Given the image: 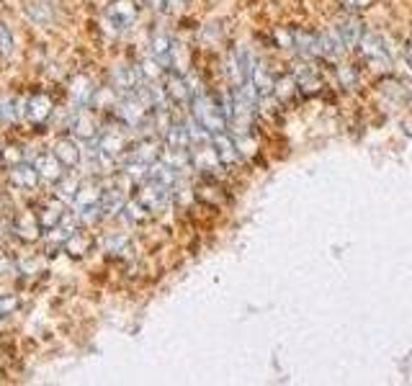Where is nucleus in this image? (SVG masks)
Wrapping results in <instances>:
<instances>
[{
    "mask_svg": "<svg viewBox=\"0 0 412 386\" xmlns=\"http://www.w3.org/2000/svg\"><path fill=\"white\" fill-rule=\"evenodd\" d=\"M8 181L10 185L19 188V191H34V188L41 183L39 170L34 167V163H26V160L8 167Z\"/></svg>",
    "mask_w": 412,
    "mask_h": 386,
    "instance_id": "9b49d317",
    "label": "nucleus"
},
{
    "mask_svg": "<svg viewBox=\"0 0 412 386\" xmlns=\"http://www.w3.org/2000/svg\"><path fill=\"white\" fill-rule=\"evenodd\" d=\"M340 80H343L348 88L356 85V75H353V70L348 68V65H345V68H340Z\"/></svg>",
    "mask_w": 412,
    "mask_h": 386,
    "instance_id": "e433bc0d",
    "label": "nucleus"
},
{
    "mask_svg": "<svg viewBox=\"0 0 412 386\" xmlns=\"http://www.w3.org/2000/svg\"><path fill=\"white\" fill-rule=\"evenodd\" d=\"M54 116V103L47 93H34V96L26 98V116L34 126H44Z\"/></svg>",
    "mask_w": 412,
    "mask_h": 386,
    "instance_id": "0eeeda50",
    "label": "nucleus"
},
{
    "mask_svg": "<svg viewBox=\"0 0 412 386\" xmlns=\"http://www.w3.org/2000/svg\"><path fill=\"white\" fill-rule=\"evenodd\" d=\"M338 34H340V39L345 41V47H348V49L358 47V44H361V39H363L361 21L353 19V16H348V19H345L340 26H338Z\"/></svg>",
    "mask_w": 412,
    "mask_h": 386,
    "instance_id": "393cba45",
    "label": "nucleus"
},
{
    "mask_svg": "<svg viewBox=\"0 0 412 386\" xmlns=\"http://www.w3.org/2000/svg\"><path fill=\"white\" fill-rule=\"evenodd\" d=\"M96 150H101L103 154L116 160V157H121V154L127 152V136H124V132L119 126H108L96 139Z\"/></svg>",
    "mask_w": 412,
    "mask_h": 386,
    "instance_id": "9d476101",
    "label": "nucleus"
},
{
    "mask_svg": "<svg viewBox=\"0 0 412 386\" xmlns=\"http://www.w3.org/2000/svg\"><path fill=\"white\" fill-rule=\"evenodd\" d=\"M176 52L178 47L170 34H155L152 41H150V57L155 59V62H160L165 70H170L176 65Z\"/></svg>",
    "mask_w": 412,
    "mask_h": 386,
    "instance_id": "1a4fd4ad",
    "label": "nucleus"
},
{
    "mask_svg": "<svg viewBox=\"0 0 412 386\" xmlns=\"http://www.w3.org/2000/svg\"><path fill=\"white\" fill-rule=\"evenodd\" d=\"M212 147H214L216 157L222 167H232V165L240 160V150L235 145V136L229 132H219V134H212Z\"/></svg>",
    "mask_w": 412,
    "mask_h": 386,
    "instance_id": "2eb2a0df",
    "label": "nucleus"
},
{
    "mask_svg": "<svg viewBox=\"0 0 412 386\" xmlns=\"http://www.w3.org/2000/svg\"><path fill=\"white\" fill-rule=\"evenodd\" d=\"M160 160L167 163L173 170L183 175L191 167V150H181V147H163V152H160Z\"/></svg>",
    "mask_w": 412,
    "mask_h": 386,
    "instance_id": "4be33fe9",
    "label": "nucleus"
},
{
    "mask_svg": "<svg viewBox=\"0 0 412 386\" xmlns=\"http://www.w3.org/2000/svg\"><path fill=\"white\" fill-rule=\"evenodd\" d=\"M291 47L302 57H314V54H320V37H314L309 31H296L294 37H291Z\"/></svg>",
    "mask_w": 412,
    "mask_h": 386,
    "instance_id": "a878e982",
    "label": "nucleus"
},
{
    "mask_svg": "<svg viewBox=\"0 0 412 386\" xmlns=\"http://www.w3.org/2000/svg\"><path fill=\"white\" fill-rule=\"evenodd\" d=\"M410 101H412V96H410Z\"/></svg>",
    "mask_w": 412,
    "mask_h": 386,
    "instance_id": "a19ab883",
    "label": "nucleus"
},
{
    "mask_svg": "<svg viewBox=\"0 0 412 386\" xmlns=\"http://www.w3.org/2000/svg\"><path fill=\"white\" fill-rule=\"evenodd\" d=\"M21 116H26V101H21V98H3L0 101V121L3 124H16Z\"/></svg>",
    "mask_w": 412,
    "mask_h": 386,
    "instance_id": "bb28decb",
    "label": "nucleus"
},
{
    "mask_svg": "<svg viewBox=\"0 0 412 386\" xmlns=\"http://www.w3.org/2000/svg\"><path fill=\"white\" fill-rule=\"evenodd\" d=\"M361 52H363V57L371 62L373 68H379V70H387L389 65H392V59H389V52H387V47H384V41L376 34H363V39H361Z\"/></svg>",
    "mask_w": 412,
    "mask_h": 386,
    "instance_id": "6e6552de",
    "label": "nucleus"
},
{
    "mask_svg": "<svg viewBox=\"0 0 412 386\" xmlns=\"http://www.w3.org/2000/svg\"><path fill=\"white\" fill-rule=\"evenodd\" d=\"M165 93H167V101H173L178 106H186L194 101V93H191V88H188V80L178 70H167L165 75Z\"/></svg>",
    "mask_w": 412,
    "mask_h": 386,
    "instance_id": "f8f14e48",
    "label": "nucleus"
},
{
    "mask_svg": "<svg viewBox=\"0 0 412 386\" xmlns=\"http://www.w3.org/2000/svg\"><path fill=\"white\" fill-rule=\"evenodd\" d=\"M147 216H150V212L137 201V199H129V201L124 203V219H127L129 224H142Z\"/></svg>",
    "mask_w": 412,
    "mask_h": 386,
    "instance_id": "cd10ccee",
    "label": "nucleus"
},
{
    "mask_svg": "<svg viewBox=\"0 0 412 386\" xmlns=\"http://www.w3.org/2000/svg\"><path fill=\"white\" fill-rule=\"evenodd\" d=\"M0 160L8 165V167H13V165H19V163H23V147H6L3 150V154H0Z\"/></svg>",
    "mask_w": 412,
    "mask_h": 386,
    "instance_id": "2f4dec72",
    "label": "nucleus"
},
{
    "mask_svg": "<svg viewBox=\"0 0 412 386\" xmlns=\"http://www.w3.org/2000/svg\"><path fill=\"white\" fill-rule=\"evenodd\" d=\"M99 88L93 85V80L88 75H75L70 80V98L78 108L93 106V96H96Z\"/></svg>",
    "mask_w": 412,
    "mask_h": 386,
    "instance_id": "dca6fc26",
    "label": "nucleus"
},
{
    "mask_svg": "<svg viewBox=\"0 0 412 386\" xmlns=\"http://www.w3.org/2000/svg\"><path fill=\"white\" fill-rule=\"evenodd\" d=\"M407 62H410V68H412V47L407 49Z\"/></svg>",
    "mask_w": 412,
    "mask_h": 386,
    "instance_id": "58836bf2",
    "label": "nucleus"
},
{
    "mask_svg": "<svg viewBox=\"0 0 412 386\" xmlns=\"http://www.w3.org/2000/svg\"><path fill=\"white\" fill-rule=\"evenodd\" d=\"M80 175L75 173V170H68V173L59 178L57 183H54V196L57 199H62V201H72L75 199V193H78L80 188Z\"/></svg>",
    "mask_w": 412,
    "mask_h": 386,
    "instance_id": "b1692460",
    "label": "nucleus"
},
{
    "mask_svg": "<svg viewBox=\"0 0 412 386\" xmlns=\"http://www.w3.org/2000/svg\"><path fill=\"white\" fill-rule=\"evenodd\" d=\"M37 214H39V222H41V227H44V232H50V230H54V227H59V224H62L65 214H68V209H65V201L54 196V199H50V201L41 203V209Z\"/></svg>",
    "mask_w": 412,
    "mask_h": 386,
    "instance_id": "f3484780",
    "label": "nucleus"
},
{
    "mask_svg": "<svg viewBox=\"0 0 412 386\" xmlns=\"http://www.w3.org/2000/svg\"><path fill=\"white\" fill-rule=\"evenodd\" d=\"M0 154H3V142H0Z\"/></svg>",
    "mask_w": 412,
    "mask_h": 386,
    "instance_id": "ea45409f",
    "label": "nucleus"
},
{
    "mask_svg": "<svg viewBox=\"0 0 412 386\" xmlns=\"http://www.w3.org/2000/svg\"><path fill=\"white\" fill-rule=\"evenodd\" d=\"M296 88H299V83H296L294 77H281V80H276L274 83V96L281 98V101H289V98L296 93Z\"/></svg>",
    "mask_w": 412,
    "mask_h": 386,
    "instance_id": "c85d7f7f",
    "label": "nucleus"
},
{
    "mask_svg": "<svg viewBox=\"0 0 412 386\" xmlns=\"http://www.w3.org/2000/svg\"><path fill=\"white\" fill-rule=\"evenodd\" d=\"M16 307H19V299H16V296H0V317L13 314Z\"/></svg>",
    "mask_w": 412,
    "mask_h": 386,
    "instance_id": "72a5a7b5",
    "label": "nucleus"
},
{
    "mask_svg": "<svg viewBox=\"0 0 412 386\" xmlns=\"http://www.w3.org/2000/svg\"><path fill=\"white\" fill-rule=\"evenodd\" d=\"M139 19V8L134 0H111L106 8V23L114 29V34L132 29Z\"/></svg>",
    "mask_w": 412,
    "mask_h": 386,
    "instance_id": "7ed1b4c3",
    "label": "nucleus"
},
{
    "mask_svg": "<svg viewBox=\"0 0 412 386\" xmlns=\"http://www.w3.org/2000/svg\"><path fill=\"white\" fill-rule=\"evenodd\" d=\"M345 41L340 39V34H338V29H330L325 31V34H320V54H322L325 59H338L340 54H343Z\"/></svg>",
    "mask_w": 412,
    "mask_h": 386,
    "instance_id": "412c9836",
    "label": "nucleus"
},
{
    "mask_svg": "<svg viewBox=\"0 0 412 386\" xmlns=\"http://www.w3.org/2000/svg\"><path fill=\"white\" fill-rule=\"evenodd\" d=\"M10 268H13V263H10L8 252L0 247V276H6V273H10Z\"/></svg>",
    "mask_w": 412,
    "mask_h": 386,
    "instance_id": "f704fd0d",
    "label": "nucleus"
},
{
    "mask_svg": "<svg viewBox=\"0 0 412 386\" xmlns=\"http://www.w3.org/2000/svg\"><path fill=\"white\" fill-rule=\"evenodd\" d=\"M70 129H72L75 139H80V142H96L101 134L99 121H96V116L88 111V106L78 108V111L72 114V124H70Z\"/></svg>",
    "mask_w": 412,
    "mask_h": 386,
    "instance_id": "423d86ee",
    "label": "nucleus"
},
{
    "mask_svg": "<svg viewBox=\"0 0 412 386\" xmlns=\"http://www.w3.org/2000/svg\"><path fill=\"white\" fill-rule=\"evenodd\" d=\"M52 152L59 157V163L65 165L68 170H75L83 160V152H80V145L75 139H70V136H59L57 142H54V150Z\"/></svg>",
    "mask_w": 412,
    "mask_h": 386,
    "instance_id": "a211bd4d",
    "label": "nucleus"
},
{
    "mask_svg": "<svg viewBox=\"0 0 412 386\" xmlns=\"http://www.w3.org/2000/svg\"><path fill=\"white\" fill-rule=\"evenodd\" d=\"M90 247H93V240H90L88 232H83V230H75L68 240H65V245H62V250L68 252L70 258H75V261L85 258L90 252Z\"/></svg>",
    "mask_w": 412,
    "mask_h": 386,
    "instance_id": "6ab92c4d",
    "label": "nucleus"
},
{
    "mask_svg": "<svg viewBox=\"0 0 412 386\" xmlns=\"http://www.w3.org/2000/svg\"><path fill=\"white\" fill-rule=\"evenodd\" d=\"M103 247H106V252H111V255H119V258H124L127 252H132V247H129V240L124 237V234H111Z\"/></svg>",
    "mask_w": 412,
    "mask_h": 386,
    "instance_id": "c756f323",
    "label": "nucleus"
},
{
    "mask_svg": "<svg viewBox=\"0 0 412 386\" xmlns=\"http://www.w3.org/2000/svg\"><path fill=\"white\" fill-rule=\"evenodd\" d=\"M23 13H26V19L34 21L37 26H47L54 21V10L47 0H29L26 6H23Z\"/></svg>",
    "mask_w": 412,
    "mask_h": 386,
    "instance_id": "aec40b11",
    "label": "nucleus"
},
{
    "mask_svg": "<svg viewBox=\"0 0 412 386\" xmlns=\"http://www.w3.org/2000/svg\"><path fill=\"white\" fill-rule=\"evenodd\" d=\"M16 49V39L8 23H0V57H10Z\"/></svg>",
    "mask_w": 412,
    "mask_h": 386,
    "instance_id": "7c9ffc66",
    "label": "nucleus"
},
{
    "mask_svg": "<svg viewBox=\"0 0 412 386\" xmlns=\"http://www.w3.org/2000/svg\"><path fill=\"white\" fill-rule=\"evenodd\" d=\"M163 136H165V145L167 147L191 150V132H188L186 121H173V124H170L165 132H163Z\"/></svg>",
    "mask_w": 412,
    "mask_h": 386,
    "instance_id": "5701e85b",
    "label": "nucleus"
},
{
    "mask_svg": "<svg viewBox=\"0 0 412 386\" xmlns=\"http://www.w3.org/2000/svg\"><path fill=\"white\" fill-rule=\"evenodd\" d=\"M101 199H103V185L99 181H83L72 199V206H75V214L83 222H96V219H103L101 216Z\"/></svg>",
    "mask_w": 412,
    "mask_h": 386,
    "instance_id": "f03ea898",
    "label": "nucleus"
},
{
    "mask_svg": "<svg viewBox=\"0 0 412 386\" xmlns=\"http://www.w3.org/2000/svg\"><path fill=\"white\" fill-rule=\"evenodd\" d=\"M296 83H299V88H305L307 93H317V90H320V80H317L312 72H305Z\"/></svg>",
    "mask_w": 412,
    "mask_h": 386,
    "instance_id": "473e14b6",
    "label": "nucleus"
},
{
    "mask_svg": "<svg viewBox=\"0 0 412 386\" xmlns=\"http://www.w3.org/2000/svg\"><path fill=\"white\" fill-rule=\"evenodd\" d=\"M111 85L124 96L137 93V88L142 85V72H139V68H132V65H116L111 70Z\"/></svg>",
    "mask_w": 412,
    "mask_h": 386,
    "instance_id": "ddd939ff",
    "label": "nucleus"
},
{
    "mask_svg": "<svg viewBox=\"0 0 412 386\" xmlns=\"http://www.w3.org/2000/svg\"><path fill=\"white\" fill-rule=\"evenodd\" d=\"M34 167L39 170V178L44 183L54 185L62 178V175L68 173V167L59 163V157L54 152H39L37 154V160H34Z\"/></svg>",
    "mask_w": 412,
    "mask_h": 386,
    "instance_id": "4468645a",
    "label": "nucleus"
},
{
    "mask_svg": "<svg viewBox=\"0 0 412 386\" xmlns=\"http://www.w3.org/2000/svg\"><path fill=\"white\" fill-rule=\"evenodd\" d=\"M373 0H343V6H348L351 10H363V8H369Z\"/></svg>",
    "mask_w": 412,
    "mask_h": 386,
    "instance_id": "c9c22d12",
    "label": "nucleus"
},
{
    "mask_svg": "<svg viewBox=\"0 0 412 386\" xmlns=\"http://www.w3.org/2000/svg\"><path fill=\"white\" fill-rule=\"evenodd\" d=\"M13 234L21 242H39V237L44 234V227L39 222V214L37 212H19L13 216Z\"/></svg>",
    "mask_w": 412,
    "mask_h": 386,
    "instance_id": "39448f33",
    "label": "nucleus"
},
{
    "mask_svg": "<svg viewBox=\"0 0 412 386\" xmlns=\"http://www.w3.org/2000/svg\"><path fill=\"white\" fill-rule=\"evenodd\" d=\"M145 209H147L150 214H160L167 209V203H170V199H173V191L170 188H165V185L155 183V181H142L137 188V196H134Z\"/></svg>",
    "mask_w": 412,
    "mask_h": 386,
    "instance_id": "20e7f679",
    "label": "nucleus"
},
{
    "mask_svg": "<svg viewBox=\"0 0 412 386\" xmlns=\"http://www.w3.org/2000/svg\"><path fill=\"white\" fill-rule=\"evenodd\" d=\"M191 116L204 126L209 134H219V132L229 129V116H227L225 103L216 101V98L204 96V93L194 96V101H191Z\"/></svg>",
    "mask_w": 412,
    "mask_h": 386,
    "instance_id": "f257e3e1",
    "label": "nucleus"
},
{
    "mask_svg": "<svg viewBox=\"0 0 412 386\" xmlns=\"http://www.w3.org/2000/svg\"><path fill=\"white\" fill-rule=\"evenodd\" d=\"M186 6V0H165V13H176Z\"/></svg>",
    "mask_w": 412,
    "mask_h": 386,
    "instance_id": "4c0bfd02",
    "label": "nucleus"
}]
</instances>
